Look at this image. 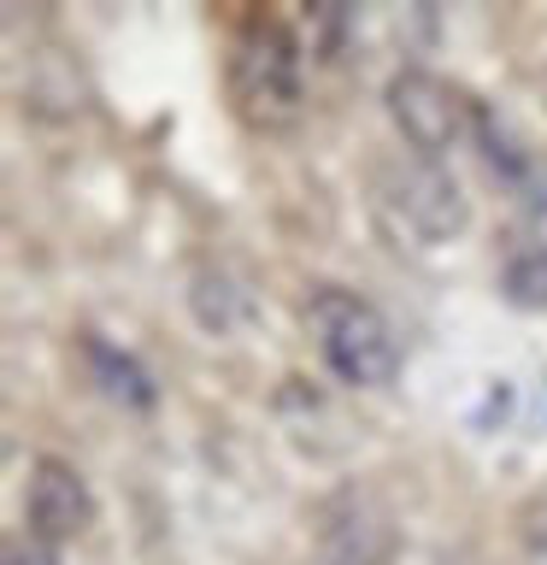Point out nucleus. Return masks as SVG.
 <instances>
[{
  "label": "nucleus",
  "instance_id": "1",
  "mask_svg": "<svg viewBox=\"0 0 547 565\" xmlns=\"http://www.w3.org/2000/svg\"><path fill=\"white\" fill-rule=\"evenodd\" d=\"M307 330H312L318 353H324V365L347 388H388L395 383L400 342L371 300L347 295V289H318L307 300Z\"/></svg>",
  "mask_w": 547,
  "mask_h": 565
},
{
  "label": "nucleus",
  "instance_id": "2",
  "mask_svg": "<svg viewBox=\"0 0 547 565\" xmlns=\"http://www.w3.org/2000/svg\"><path fill=\"white\" fill-rule=\"evenodd\" d=\"M229 100L254 130H289L300 118V53L289 30L254 18L229 53Z\"/></svg>",
  "mask_w": 547,
  "mask_h": 565
},
{
  "label": "nucleus",
  "instance_id": "3",
  "mask_svg": "<svg viewBox=\"0 0 547 565\" xmlns=\"http://www.w3.org/2000/svg\"><path fill=\"white\" fill-rule=\"evenodd\" d=\"M383 100H388L395 130L406 136V148H412L418 159H436V166H441V153L459 148V141H465V130H471L465 95H459L448 77L423 71V65L395 71V77H388V88H383Z\"/></svg>",
  "mask_w": 547,
  "mask_h": 565
},
{
  "label": "nucleus",
  "instance_id": "4",
  "mask_svg": "<svg viewBox=\"0 0 547 565\" xmlns=\"http://www.w3.org/2000/svg\"><path fill=\"white\" fill-rule=\"evenodd\" d=\"M383 206L395 212V224L418 247H441L471 224V201L453 183V171H441L436 159H400L383 171Z\"/></svg>",
  "mask_w": 547,
  "mask_h": 565
},
{
  "label": "nucleus",
  "instance_id": "5",
  "mask_svg": "<svg viewBox=\"0 0 547 565\" xmlns=\"http://www.w3.org/2000/svg\"><path fill=\"white\" fill-rule=\"evenodd\" d=\"M24 524L42 542H71L95 524V494H88L83 471L60 454H42L30 466V489H24Z\"/></svg>",
  "mask_w": 547,
  "mask_h": 565
},
{
  "label": "nucleus",
  "instance_id": "6",
  "mask_svg": "<svg viewBox=\"0 0 547 565\" xmlns=\"http://www.w3.org/2000/svg\"><path fill=\"white\" fill-rule=\"evenodd\" d=\"M318 547H324L330 565H383L388 547H395V530H388V512L371 494L342 489L318 512Z\"/></svg>",
  "mask_w": 547,
  "mask_h": 565
},
{
  "label": "nucleus",
  "instance_id": "7",
  "mask_svg": "<svg viewBox=\"0 0 547 565\" xmlns=\"http://www.w3.org/2000/svg\"><path fill=\"white\" fill-rule=\"evenodd\" d=\"M189 312L206 335H236L242 324H254V295H247L224 265H201L189 282Z\"/></svg>",
  "mask_w": 547,
  "mask_h": 565
},
{
  "label": "nucleus",
  "instance_id": "8",
  "mask_svg": "<svg viewBox=\"0 0 547 565\" xmlns=\"http://www.w3.org/2000/svg\"><path fill=\"white\" fill-rule=\"evenodd\" d=\"M83 360H88V377L100 383L106 401L130 406V413H148V406H153V377L130 360V353H118L112 342L88 335V342H83Z\"/></svg>",
  "mask_w": 547,
  "mask_h": 565
},
{
  "label": "nucleus",
  "instance_id": "9",
  "mask_svg": "<svg viewBox=\"0 0 547 565\" xmlns=\"http://www.w3.org/2000/svg\"><path fill=\"white\" fill-rule=\"evenodd\" d=\"M501 295L518 312H547V242L512 247L506 265H501Z\"/></svg>",
  "mask_w": 547,
  "mask_h": 565
},
{
  "label": "nucleus",
  "instance_id": "10",
  "mask_svg": "<svg viewBox=\"0 0 547 565\" xmlns=\"http://www.w3.org/2000/svg\"><path fill=\"white\" fill-rule=\"evenodd\" d=\"M7 565H60V554H53V542L30 536V542H12L7 547Z\"/></svg>",
  "mask_w": 547,
  "mask_h": 565
}]
</instances>
